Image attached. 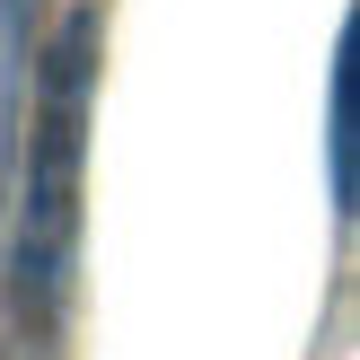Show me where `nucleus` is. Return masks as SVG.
Returning <instances> with one entry per match:
<instances>
[{
    "label": "nucleus",
    "instance_id": "nucleus-2",
    "mask_svg": "<svg viewBox=\"0 0 360 360\" xmlns=\"http://www.w3.org/2000/svg\"><path fill=\"white\" fill-rule=\"evenodd\" d=\"M352 44H360V27L334 35V88H326V176H334L343 220H352Z\"/></svg>",
    "mask_w": 360,
    "mask_h": 360
},
{
    "label": "nucleus",
    "instance_id": "nucleus-1",
    "mask_svg": "<svg viewBox=\"0 0 360 360\" xmlns=\"http://www.w3.org/2000/svg\"><path fill=\"white\" fill-rule=\"evenodd\" d=\"M79 150H88V18H70L53 44L44 97H35V150H27V264L35 290L53 299L70 264V220H79Z\"/></svg>",
    "mask_w": 360,
    "mask_h": 360
}]
</instances>
